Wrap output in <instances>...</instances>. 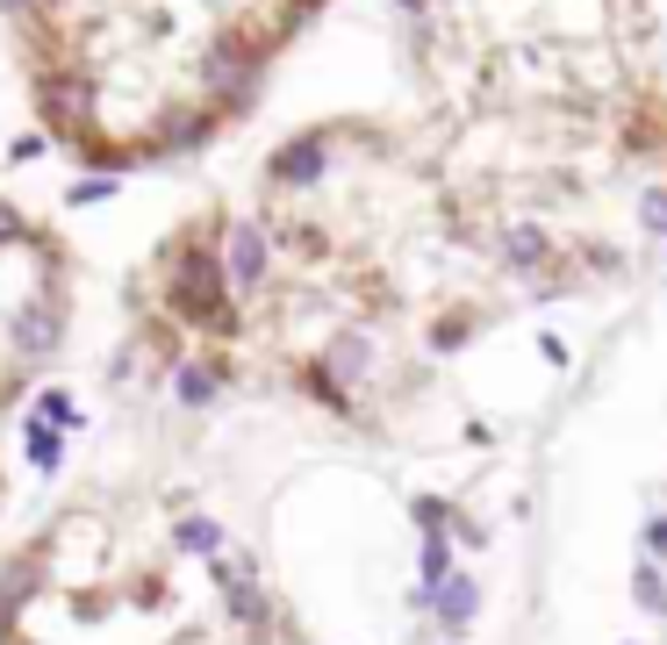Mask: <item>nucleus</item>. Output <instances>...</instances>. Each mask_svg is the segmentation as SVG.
Here are the masks:
<instances>
[{"mask_svg":"<svg viewBox=\"0 0 667 645\" xmlns=\"http://www.w3.org/2000/svg\"><path fill=\"white\" fill-rule=\"evenodd\" d=\"M324 0H8L44 122L86 166L194 151L258 101Z\"/></svg>","mask_w":667,"mask_h":645,"instance_id":"nucleus-1","label":"nucleus"},{"mask_svg":"<svg viewBox=\"0 0 667 645\" xmlns=\"http://www.w3.org/2000/svg\"><path fill=\"white\" fill-rule=\"evenodd\" d=\"M208 394H216V374H208V366H187V374H180V402H208Z\"/></svg>","mask_w":667,"mask_h":645,"instance_id":"nucleus-2","label":"nucleus"}]
</instances>
